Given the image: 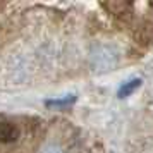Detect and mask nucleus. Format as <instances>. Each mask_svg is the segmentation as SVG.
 <instances>
[{
	"label": "nucleus",
	"mask_w": 153,
	"mask_h": 153,
	"mask_svg": "<svg viewBox=\"0 0 153 153\" xmlns=\"http://www.w3.org/2000/svg\"><path fill=\"white\" fill-rule=\"evenodd\" d=\"M42 153H64V152H62V148L57 145H47L42 150Z\"/></svg>",
	"instance_id": "nucleus-4"
},
{
	"label": "nucleus",
	"mask_w": 153,
	"mask_h": 153,
	"mask_svg": "<svg viewBox=\"0 0 153 153\" xmlns=\"http://www.w3.org/2000/svg\"><path fill=\"white\" fill-rule=\"evenodd\" d=\"M139 86H141V79H131L129 83H126V84L120 86V90H119V98H126V97H129V95H132Z\"/></svg>",
	"instance_id": "nucleus-2"
},
{
	"label": "nucleus",
	"mask_w": 153,
	"mask_h": 153,
	"mask_svg": "<svg viewBox=\"0 0 153 153\" xmlns=\"http://www.w3.org/2000/svg\"><path fill=\"white\" fill-rule=\"evenodd\" d=\"M19 136V131L10 122H0V141L2 143H14Z\"/></svg>",
	"instance_id": "nucleus-1"
},
{
	"label": "nucleus",
	"mask_w": 153,
	"mask_h": 153,
	"mask_svg": "<svg viewBox=\"0 0 153 153\" xmlns=\"http://www.w3.org/2000/svg\"><path fill=\"white\" fill-rule=\"evenodd\" d=\"M76 98L74 97H67V98H60V100H48L47 102V107H53V108H62V107H67L74 102Z\"/></svg>",
	"instance_id": "nucleus-3"
}]
</instances>
